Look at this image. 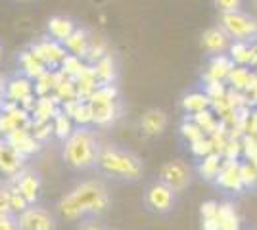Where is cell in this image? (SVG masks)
Wrapping results in <instances>:
<instances>
[{
	"instance_id": "cell-24",
	"label": "cell",
	"mask_w": 257,
	"mask_h": 230,
	"mask_svg": "<svg viewBox=\"0 0 257 230\" xmlns=\"http://www.w3.org/2000/svg\"><path fill=\"white\" fill-rule=\"evenodd\" d=\"M92 69H94V75H96L100 85H111V83H113V79H115V75H117L115 64H113L111 56H107V54L102 56L96 64H94Z\"/></svg>"
},
{
	"instance_id": "cell-38",
	"label": "cell",
	"mask_w": 257,
	"mask_h": 230,
	"mask_svg": "<svg viewBox=\"0 0 257 230\" xmlns=\"http://www.w3.org/2000/svg\"><path fill=\"white\" fill-rule=\"evenodd\" d=\"M0 138H2V134H0Z\"/></svg>"
},
{
	"instance_id": "cell-16",
	"label": "cell",
	"mask_w": 257,
	"mask_h": 230,
	"mask_svg": "<svg viewBox=\"0 0 257 230\" xmlns=\"http://www.w3.org/2000/svg\"><path fill=\"white\" fill-rule=\"evenodd\" d=\"M35 94V85L29 77L16 75L12 79H6V100L14 102V104H22L27 96Z\"/></svg>"
},
{
	"instance_id": "cell-11",
	"label": "cell",
	"mask_w": 257,
	"mask_h": 230,
	"mask_svg": "<svg viewBox=\"0 0 257 230\" xmlns=\"http://www.w3.org/2000/svg\"><path fill=\"white\" fill-rule=\"evenodd\" d=\"M90 115H92V127H109L119 117V106L115 100H96L90 98Z\"/></svg>"
},
{
	"instance_id": "cell-10",
	"label": "cell",
	"mask_w": 257,
	"mask_h": 230,
	"mask_svg": "<svg viewBox=\"0 0 257 230\" xmlns=\"http://www.w3.org/2000/svg\"><path fill=\"white\" fill-rule=\"evenodd\" d=\"M215 188L223 190V192H230V194H240L244 192V186H242V180H240V163L236 159H226L221 163V169L217 176L211 182Z\"/></svg>"
},
{
	"instance_id": "cell-14",
	"label": "cell",
	"mask_w": 257,
	"mask_h": 230,
	"mask_svg": "<svg viewBox=\"0 0 257 230\" xmlns=\"http://www.w3.org/2000/svg\"><path fill=\"white\" fill-rule=\"evenodd\" d=\"M23 167H25V157L16 152L2 136L0 138V173L12 178L14 175H18Z\"/></svg>"
},
{
	"instance_id": "cell-13",
	"label": "cell",
	"mask_w": 257,
	"mask_h": 230,
	"mask_svg": "<svg viewBox=\"0 0 257 230\" xmlns=\"http://www.w3.org/2000/svg\"><path fill=\"white\" fill-rule=\"evenodd\" d=\"M140 131L144 132L146 136H152V138H156V136H161L163 132L167 131V125H169V117H167V113L160 108H150V110H146L142 115H140Z\"/></svg>"
},
{
	"instance_id": "cell-37",
	"label": "cell",
	"mask_w": 257,
	"mask_h": 230,
	"mask_svg": "<svg viewBox=\"0 0 257 230\" xmlns=\"http://www.w3.org/2000/svg\"><path fill=\"white\" fill-rule=\"evenodd\" d=\"M253 4H255V8H257V0H253Z\"/></svg>"
},
{
	"instance_id": "cell-25",
	"label": "cell",
	"mask_w": 257,
	"mask_h": 230,
	"mask_svg": "<svg viewBox=\"0 0 257 230\" xmlns=\"http://www.w3.org/2000/svg\"><path fill=\"white\" fill-rule=\"evenodd\" d=\"M52 131H54V134L58 136V140H62V142H64L65 138L71 134V131H73L71 117H69V115H65L62 110H58L56 111V115L52 117Z\"/></svg>"
},
{
	"instance_id": "cell-28",
	"label": "cell",
	"mask_w": 257,
	"mask_h": 230,
	"mask_svg": "<svg viewBox=\"0 0 257 230\" xmlns=\"http://www.w3.org/2000/svg\"><path fill=\"white\" fill-rule=\"evenodd\" d=\"M240 180H242V186L257 190V169L255 165L251 163H240Z\"/></svg>"
},
{
	"instance_id": "cell-9",
	"label": "cell",
	"mask_w": 257,
	"mask_h": 230,
	"mask_svg": "<svg viewBox=\"0 0 257 230\" xmlns=\"http://www.w3.org/2000/svg\"><path fill=\"white\" fill-rule=\"evenodd\" d=\"M10 184L25 197V201H27L29 205H31V203H39L41 184H43V182H41V176H39L37 171L23 167L18 175H14L10 178Z\"/></svg>"
},
{
	"instance_id": "cell-34",
	"label": "cell",
	"mask_w": 257,
	"mask_h": 230,
	"mask_svg": "<svg viewBox=\"0 0 257 230\" xmlns=\"http://www.w3.org/2000/svg\"><path fill=\"white\" fill-rule=\"evenodd\" d=\"M253 54H255V62H257V41L253 43Z\"/></svg>"
},
{
	"instance_id": "cell-35",
	"label": "cell",
	"mask_w": 257,
	"mask_h": 230,
	"mask_svg": "<svg viewBox=\"0 0 257 230\" xmlns=\"http://www.w3.org/2000/svg\"><path fill=\"white\" fill-rule=\"evenodd\" d=\"M0 60H2V44H0Z\"/></svg>"
},
{
	"instance_id": "cell-2",
	"label": "cell",
	"mask_w": 257,
	"mask_h": 230,
	"mask_svg": "<svg viewBox=\"0 0 257 230\" xmlns=\"http://www.w3.org/2000/svg\"><path fill=\"white\" fill-rule=\"evenodd\" d=\"M98 175L117 184H135L144 175V161L137 152L121 144L106 142L100 148L96 163Z\"/></svg>"
},
{
	"instance_id": "cell-8",
	"label": "cell",
	"mask_w": 257,
	"mask_h": 230,
	"mask_svg": "<svg viewBox=\"0 0 257 230\" xmlns=\"http://www.w3.org/2000/svg\"><path fill=\"white\" fill-rule=\"evenodd\" d=\"M29 50H31L33 54L37 56L50 71H52V69H60L62 62L65 60V56L69 54V52L65 50L64 44L54 41V39H41V41H37L35 44H31Z\"/></svg>"
},
{
	"instance_id": "cell-18",
	"label": "cell",
	"mask_w": 257,
	"mask_h": 230,
	"mask_svg": "<svg viewBox=\"0 0 257 230\" xmlns=\"http://www.w3.org/2000/svg\"><path fill=\"white\" fill-rule=\"evenodd\" d=\"M46 29H48L50 39H54V41H58V43L64 44L65 39H67V37L77 29V25L71 18H65V16H54L52 20L48 22V27H46Z\"/></svg>"
},
{
	"instance_id": "cell-21",
	"label": "cell",
	"mask_w": 257,
	"mask_h": 230,
	"mask_svg": "<svg viewBox=\"0 0 257 230\" xmlns=\"http://www.w3.org/2000/svg\"><path fill=\"white\" fill-rule=\"evenodd\" d=\"M221 163H223V157L219 153L209 152L200 159V163L196 165V173L202 176L205 182H213V178L221 169Z\"/></svg>"
},
{
	"instance_id": "cell-7",
	"label": "cell",
	"mask_w": 257,
	"mask_h": 230,
	"mask_svg": "<svg viewBox=\"0 0 257 230\" xmlns=\"http://www.w3.org/2000/svg\"><path fill=\"white\" fill-rule=\"evenodd\" d=\"M18 230H58L56 217L46 207L31 203L16 215Z\"/></svg>"
},
{
	"instance_id": "cell-4",
	"label": "cell",
	"mask_w": 257,
	"mask_h": 230,
	"mask_svg": "<svg viewBox=\"0 0 257 230\" xmlns=\"http://www.w3.org/2000/svg\"><path fill=\"white\" fill-rule=\"evenodd\" d=\"M177 201H179V196L158 178L150 180L144 188V194H142L144 209L150 215H156V217H169V215H173L175 207H177Z\"/></svg>"
},
{
	"instance_id": "cell-23",
	"label": "cell",
	"mask_w": 257,
	"mask_h": 230,
	"mask_svg": "<svg viewBox=\"0 0 257 230\" xmlns=\"http://www.w3.org/2000/svg\"><path fill=\"white\" fill-rule=\"evenodd\" d=\"M228 58L234 62V66L246 67L247 64L255 62V54H253V43H232L228 48Z\"/></svg>"
},
{
	"instance_id": "cell-29",
	"label": "cell",
	"mask_w": 257,
	"mask_h": 230,
	"mask_svg": "<svg viewBox=\"0 0 257 230\" xmlns=\"http://www.w3.org/2000/svg\"><path fill=\"white\" fill-rule=\"evenodd\" d=\"M215 8L221 14H228V12H238L242 10L244 0H213Z\"/></svg>"
},
{
	"instance_id": "cell-5",
	"label": "cell",
	"mask_w": 257,
	"mask_h": 230,
	"mask_svg": "<svg viewBox=\"0 0 257 230\" xmlns=\"http://www.w3.org/2000/svg\"><path fill=\"white\" fill-rule=\"evenodd\" d=\"M221 27L232 43H255L257 20L244 14L242 10L221 14Z\"/></svg>"
},
{
	"instance_id": "cell-19",
	"label": "cell",
	"mask_w": 257,
	"mask_h": 230,
	"mask_svg": "<svg viewBox=\"0 0 257 230\" xmlns=\"http://www.w3.org/2000/svg\"><path fill=\"white\" fill-rule=\"evenodd\" d=\"M18 62H20V66H22V75L29 77L31 81L39 79V77L44 75L46 71H50L37 56L33 54L31 50H23L22 54H20V58H18Z\"/></svg>"
},
{
	"instance_id": "cell-22",
	"label": "cell",
	"mask_w": 257,
	"mask_h": 230,
	"mask_svg": "<svg viewBox=\"0 0 257 230\" xmlns=\"http://www.w3.org/2000/svg\"><path fill=\"white\" fill-rule=\"evenodd\" d=\"M88 44H90V37L85 29H75L73 33L65 39V50L69 54L79 56V58H85L86 52H88Z\"/></svg>"
},
{
	"instance_id": "cell-27",
	"label": "cell",
	"mask_w": 257,
	"mask_h": 230,
	"mask_svg": "<svg viewBox=\"0 0 257 230\" xmlns=\"http://www.w3.org/2000/svg\"><path fill=\"white\" fill-rule=\"evenodd\" d=\"M60 69H62V75L75 79V77L81 75V71L85 69V66H83V62H81V58H79V56L67 54L65 56V60L62 62Z\"/></svg>"
},
{
	"instance_id": "cell-36",
	"label": "cell",
	"mask_w": 257,
	"mask_h": 230,
	"mask_svg": "<svg viewBox=\"0 0 257 230\" xmlns=\"http://www.w3.org/2000/svg\"><path fill=\"white\" fill-rule=\"evenodd\" d=\"M106 230H117V228H109V226H107V228Z\"/></svg>"
},
{
	"instance_id": "cell-20",
	"label": "cell",
	"mask_w": 257,
	"mask_h": 230,
	"mask_svg": "<svg viewBox=\"0 0 257 230\" xmlns=\"http://www.w3.org/2000/svg\"><path fill=\"white\" fill-rule=\"evenodd\" d=\"M232 67H234V62L226 54L211 56V62H209V67H207V79H211V81H225L228 73L232 71Z\"/></svg>"
},
{
	"instance_id": "cell-17",
	"label": "cell",
	"mask_w": 257,
	"mask_h": 230,
	"mask_svg": "<svg viewBox=\"0 0 257 230\" xmlns=\"http://www.w3.org/2000/svg\"><path fill=\"white\" fill-rule=\"evenodd\" d=\"M58 102H60V100L56 98V96H54V98H50L48 94H46V96H39V98H37V104H35V108H33V111H31L33 125L52 121V117L56 115V111H58Z\"/></svg>"
},
{
	"instance_id": "cell-6",
	"label": "cell",
	"mask_w": 257,
	"mask_h": 230,
	"mask_svg": "<svg viewBox=\"0 0 257 230\" xmlns=\"http://www.w3.org/2000/svg\"><path fill=\"white\" fill-rule=\"evenodd\" d=\"M158 180H161L165 186H169L177 194L182 196L194 182V169L182 159H171L163 163L158 171Z\"/></svg>"
},
{
	"instance_id": "cell-26",
	"label": "cell",
	"mask_w": 257,
	"mask_h": 230,
	"mask_svg": "<svg viewBox=\"0 0 257 230\" xmlns=\"http://www.w3.org/2000/svg\"><path fill=\"white\" fill-rule=\"evenodd\" d=\"M211 106V98L204 94V92H192L188 94L186 98L182 100V108L190 113H198V111H204Z\"/></svg>"
},
{
	"instance_id": "cell-3",
	"label": "cell",
	"mask_w": 257,
	"mask_h": 230,
	"mask_svg": "<svg viewBox=\"0 0 257 230\" xmlns=\"http://www.w3.org/2000/svg\"><path fill=\"white\" fill-rule=\"evenodd\" d=\"M102 144L104 142L92 125H77V129L62 142V159L75 173L94 171Z\"/></svg>"
},
{
	"instance_id": "cell-12",
	"label": "cell",
	"mask_w": 257,
	"mask_h": 230,
	"mask_svg": "<svg viewBox=\"0 0 257 230\" xmlns=\"http://www.w3.org/2000/svg\"><path fill=\"white\" fill-rule=\"evenodd\" d=\"M4 140L10 144L18 153H22L25 159L43 148V144L33 136V132L29 131V129H18V131L8 132V134L4 136Z\"/></svg>"
},
{
	"instance_id": "cell-30",
	"label": "cell",
	"mask_w": 257,
	"mask_h": 230,
	"mask_svg": "<svg viewBox=\"0 0 257 230\" xmlns=\"http://www.w3.org/2000/svg\"><path fill=\"white\" fill-rule=\"evenodd\" d=\"M107 226L102 222V219L90 217V219H83L77 222V230H106Z\"/></svg>"
},
{
	"instance_id": "cell-33",
	"label": "cell",
	"mask_w": 257,
	"mask_h": 230,
	"mask_svg": "<svg viewBox=\"0 0 257 230\" xmlns=\"http://www.w3.org/2000/svg\"><path fill=\"white\" fill-rule=\"evenodd\" d=\"M4 102H6V77L0 73V110H2Z\"/></svg>"
},
{
	"instance_id": "cell-31",
	"label": "cell",
	"mask_w": 257,
	"mask_h": 230,
	"mask_svg": "<svg viewBox=\"0 0 257 230\" xmlns=\"http://www.w3.org/2000/svg\"><path fill=\"white\" fill-rule=\"evenodd\" d=\"M12 213L10 207V192H8V186L0 188V215H8Z\"/></svg>"
},
{
	"instance_id": "cell-32",
	"label": "cell",
	"mask_w": 257,
	"mask_h": 230,
	"mask_svg": "<svg viewBox=\"0 0 257 230\" xmlns=\"http://www.w3.org/2000/svg\"><path fill=\"white\" fill-rule=\"evenodd\" d=\"M0 230H18V224H16V215H14V213L0 215Z\"/></svg>"
},
{
	"instance_id": "cell-15",
	"label": "cell",
	"mask_w": 257,
	"mask_h": 230,
	"mask_svg": "<svg viewBox=\"0 0 257 230\" xmlns=\"http://www.w3.org/2000/svg\"><path fill=\"white\" fill-rule=\"evenodd\" d=\"M230 44H232V41H230V37L223 31L221 25H219V27H211V29H207V31L202 35V46H204V50L209 56L225 54V52H228Z\"/></svg>"
},
{
	"instance_id": "cell-1",
	"label": "cell",
	"mask_w": 257,
	"mask_h": 230,
	"mask_svg": "<svg viewBox=\"0 0 257 230\" xmlns=\"http://www.w3.org/2000/svg\"><path fill=\"white\" fill-rule=\"evenodd\" d=\"M109 207L111 194L102 178H88L79 182L69 192H65L56 203L60 217L71 222H79L90 217L102 219Z\"/></svg>"
}]
</instances>
